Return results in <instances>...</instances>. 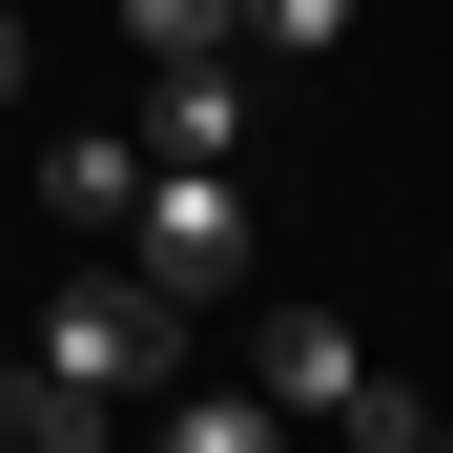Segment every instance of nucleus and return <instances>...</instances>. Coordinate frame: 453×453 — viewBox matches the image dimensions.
<instances>
[{
	"mask_svg": "<svg viewBox=\"0 0 453 453\" xmlns=\"http://www.w3.org/2000/svg\"><path fill=\"white\" fill-rule=\"evenodd\" d=\"M248 165H165V144H144V206H124V268L165 288V310H248Z\"/></svg>",
	"mask_w": 453,
	"mask_h": 453,
	"instance_id": "f257e3e1",
	"label": "nucleus"
},
{
	"mask_svg": "<svg viewBox=\"0 0 453 453\" xmlns=\"http://www.w3.org/2000/svg\"><path fill=\"white\" fill-rule=\"evenodd\" d=\"M186 330H206V310H165L144 268H62V288H42V350L83 371L104 412H144V392H165V371H186Z\"/></svg>",
	"mask_w": 453,
	"mask_h": 453,
	"instance_id": "f03ea898",
	"label": "nucleus"
},
{
	"mask_svg": "<svg viewBox=\"0 0 453 453\" xmlns=\"http://www.w3.org/2000/svg\"><path fill=\"white\" fill-rule=\"evenodd\" d=\"M248 124H268V62H165V104H144L165 165H248Z\"/></svg>",
	"mask_w": 453,
	"mask_h": 453,
	"instance_id": "7ed1b4c3",
	"label": "nucleus"
},
{
	"mask_svg": "<svg viewBox=\"0 0 453 453\" xmlns=\"http://www.w3.org/2000/svg\"><path fill=\"white\" fill-rule=\"evenodd\" d=\"M248 371H268V392H288V433H330V412L371 392V350H350L330 310H248Z\"/></svg>",
	"mask_w": 453,
	"mask_h": 453,
	"instance_id": "20e7f679",
	"label": "nucleus"
},
{
	"mask_svg": "<svg viewBox=\"0 0 453 453\" xmlns=\"http://www.w3.org/2000/svg\"><path fill=\"white\" fill-rule=\"evenodd\" d=\"M42 206H62V226H124V206H144V124H62V144H42Z\"/></svg>",
	"mask_w": 453,
	"mask_h": 453,
	"instance_id": "39448f33",
	"label": "nucleus"
},
{
	"mask_svg": "<svg viewBox=\"0 0 453 453\" xmlns=\"http://www.w3.org/2000/svg\"><path fill=\"white\" fill-rule=\"evenodd\" d=\"M0 433H21V453H104L124 412H104V392H83V371H62V350H42V371H0Z\"/></svg>",
	"mask_w": 453,
	"mask_h": 453,
	"instance_id": "423d86ee",
	"label": "nucleus"
},
{
	"mask_svg": "<svg viewBox=\"0 0 453 453\" xmlns=\"http://www.w3.org/2000/svg\"><path fill=\"white\" fill-rule=\"evenodd\" d=\"M268 433H288L268 371H248V392H186V371H165V453H268Z\"/></svg>",
	"mask_w": 453,
	"mask_h": 453,
	"instance_id": "0eeeda50",
	"label": "nucleus"
},
{
	"mask_svg": "<svg viewBox=\"0 0 453 453\" xmlns=\"http://www.w3.org/2000/svg\"><path fill=\"white\" fill-rule=\"evenodd\" d=\"M144 62H248V0H124Z\"/></svg>",
	"mask_w": 453,
	"mask_h": 453,
	"instance_id": "6e6552de",
	"label": "nucleus"
},
{
	"mask_svg": "<svg viewBox=\"0 0 453 453\" xmlns=\"http://www.w3.org/2000/svg\"><path fill=\"white\" fill-rule=\"evenodd\" d=\"M350 21H371V0H248V62H330Z\"/></svg>",
	"mask_w": 453,
	"mask_h": 453,
	"instance_id": "1a4fd4ad",
	"label": "nucleus"
},
{
	"mask_svg": "<svg viewBox=\"0 0 453 453\" xmlns=\"http://www.w3.org/2000/svg\"><path fill=\"white\" fill-rule=\"evenodd\" d=\"M0 104H21V0H0Z\"/></svg>",
	"mask_w": 453,
	"mask_h": 453,
	"instance_id": "9d476101",
	"label": "nucleus"
}]
</instances>
